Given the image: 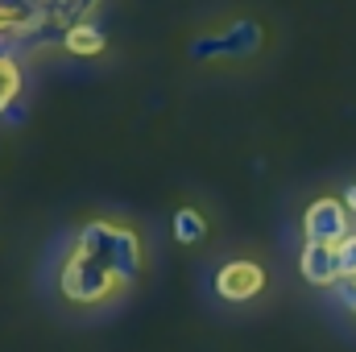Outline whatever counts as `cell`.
Wrapping results in <instances>:
<instances>
[{"mask_svg":"<svg viewBox=\"0 0 356 352\" xmlns=\"http://www.w3.org/2000/svg\"><path fill=\"white\" fill-rule=\"evenodd\" d=\"M261 290V269L249 262H232L224 273H220V294L224 298H249Z\"/></svg>","mask_w":356,"mask_h":352,"instance_id":"1","label":"cell"},{"mask_svg":"<svg viewBox=\"0 0 356 352\" xmlns=\"http://www.w3.org/2000/svg\"><path fill=\"white\" fill-rule=\"evenodd\" d=\"M307 228H311L315 245H327V241L344 237V216H340V203H332V199L315 203V207H311V216H307Z\"/></svg>","mask_w":356,"mask_h":352,"instance_id":"2","label":"cell"},{"mask_svg":"<svg viewBox=\"0 0 356 352\" xmlns=\"http://www.w3.org/2000/svg\"><path fill=\"white\" fill-rule=\"evenodd\" d=\"M302 269H307V278H315V282H332V278H336V253H332L327 245H311V249L302 253Z\"/></svg>","mask_w":356,"mask_h":352,"instance_id":"3","label":"cell"},{"mask_svg":"<svg viewBox=\"0 0 356 352\" xmlns=\"http://www.w3.org/2000/svg\"><path fill=\"white\" fill-rule=\"evenodd\" d=\"M336 253V273H356V237L344 241V249H332Z\"/></svg>","mask_w":356,"mask_h":352,"instance_id":"4","label":"cell"},{"mask_svg":"<svg viewBox=\"0 0 356 352\" xmlns=\"http://www.w3.org/2000/svg\"><path fill=\"white\" fill-rule=\"evenodd\" d=\"M175 228H182V232H178L182 241H195V237H199V216H191V211H182V216L175 220Z\"/></svg>","mask_w":356,"mask_h":352,"instance_id":"5","label":"cell"},{"mask_svg":"<svg viewBox=\"0 0 356 352\" xmlns=\"http://www.w3.org/2000/svg\"><path fill=\"white\" fill-rule=\"evenodd\" d=\"M13 91H17V71H8L0 63V108H4V99H13Z\"/></svg>","mask_w":356,"mask_h":352,"instance_id":"6","label":"cell"},{"mask_svg":"<svg viewBox=\"0 0 356 352\" xmlns=\"http://www.w3.org/2000/svg\"><path fill=\"white\" fill-rule=\"evenodd\" d=\"M348 203H353V207H356V186H353V195H348Z\"/></svg>","mask_w":356,"mask_h":352,"instance_id":"7","label":"cell"}]
</instances>
